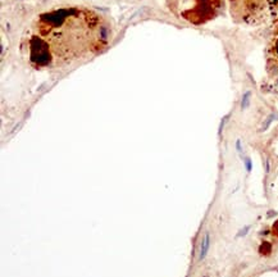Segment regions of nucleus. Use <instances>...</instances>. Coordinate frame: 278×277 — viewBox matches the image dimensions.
<instances>
[{
    "label": "nucleus",
    "instance_id": "7ed1b4c3",
    "mask_svg": "<svg viewBox=\"0 0 278 277\" xmlns=\"http://www.w3.org/2000/svg\"><path fill=\"white\" fill-rule=\"evenodd\" d=\"M246 164H247V171H250V169H251V163H250V159H247V160H246Z\"/></svg>",
    "mask_w": 278,
    "mask_h": 277
},
{
    "label": "nucleus",
    "instance_id": "f257e3e1",
    "mask_svg": "<svg viewBox=\"0 0 278 277\" xmlns=\"http://www.w3.org/2000/svg\"><path fill=\"white\" fill-rule=\"evenodd\" d=\"M209 246H210V235L209 233H205L203 241H201V246H200V255H199L200 260H203L207 257L208 251H209Z\"/></svg>",
    "mask_w": 278,
    "mask_h": 277
},
{
    "label": "nucleus",
    "instance_id": "f03ea898",
    "mask_svg": "<svg viewBox=\"0 0 278 277\" xmlns=\"http://www.w3.org/2000/svg\"><path fill=\"white\" fill-rule=\"evenodd\" d=\"M249 96H250V94H246L245 96H243V102H242V108H245L246 105H247V99H249Z\"/></svg>",
    "mask_w": 278,
    "mask_h": 277
}]
</instances>
